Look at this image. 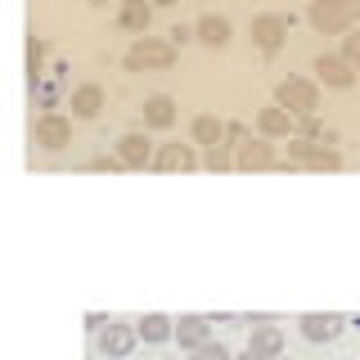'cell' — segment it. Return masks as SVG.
Here are the masks:
<instances>
[{"instance_id":"obj_1","label":"cell","mask_w":360,"mask_h":360,"mask_svg":"<svg viewBox=\"0 0 360 360\" xmlns=\"http://www.w3.org/2000/svg\"><path fill=\"white\" fill-rule=\"evenodd\" d=\"M127 72H162V68L176 63V41H162V37H140L127 50Z\"/></svg>"},{"instance_id":"obj_2","label":"cell","mask_w":360,"mask_h":360,"mask_svg":"<svg viewBox=\"0 0 360 360\" xmlns=\"http://www.w3.org/2000/svg\"><path fill=\"white\" fill-rule=\"evenodd\" d=\"M307 18H311V27L320 32V37H347V32L356 27L352 0H311Z\"/></svg>"},{"instance_id":"obj_3","label":"cell","mask_w":360,"mask_h":360,"mask_svg":"<svg viewBox=\"0 0 360 360\" xmlns=\"http://www.w3.org/2000/svg\"><path fill=\"white\" fill-rule=\"evenodd\" d=\"M284 162L307 167V172H342V153L324 149V144H315V140H302V135L288 140V158H284Z\"/></svg>"},{"instance_id":"obj_4","label":"cell","mask_w":360,"mask_h":360,"mask_svg":"<svg viewBox=\"0 0 360 360\" xmlns=\"http://www.w3.org/2000/svg\"><path fill=\"white\" fill-rule=\"evenodd\" d=\"M275 104L288 108L292 117H311V112L320 108V86L307 82V77H288V82L275 86Z\"/></svg>"},{"instance_id":"obj_5","label":"cell","mask_w":360,"mask_h":360,"mask_svg":"<svg viewBox=\"0 0 360 360\" xmlns=\"http://www.w3.org/2000/svg\"><path fill=\"white\" fill-rule=\"evenodd\" d=\"M32 144L37 149H50L59 153L72 144V117H63V112H41L37 122H32Z\"/></svg>"},{"instance_id":"obj_6","label":"cell","mask_w":360,"mask_h":360,"mask_svg":"<svg viewBox=\"0 0 360 360\" xmlns=\"http://www.w3.org/2000/svg\"><path fill=\"white\" fill-rule=\"evenodd\" d=\"M279 167V153H275V140L266 135H252L248 144L234 149V172H275Z\"/></svg>"},{"instance_id":"obj_7","label":"cell","mask_w":360,"mask_h":360,"mask_svg":"<svg viewBox=\"0 0 360 360\" xmlns=\"http://www.w3.org/2000/svg\"><path fill=\"white\" fill-rule=\"evenodd\" d=\"M95 347H99V352H104L108 360H127L135 347H140V329H135V324H117V320H108L104 329H99Z\"/></svg>"},{"instance_id":"obj_8","label":"cell","mask_w":360,"mask_h":360,"mask_svg":"<svg viewBox=\"0 0 360 360\" xmlns=\"http://www.w3.org/2000/svg\"><path fill=\"white\" fill-rule=\"evenodd\" d=\"M288 32H292V18L288 14H257L252 18V45L262 54H275L279 45L288 41Z\"/></svg>"},{"instance_id":"obj_9","label":"cell","mask_w":360,"mask_h":360,"mask_svg":"<svg viewBox=\"0 0 360 360\" xmlns=\"http://www.w3.org/2000/svg\"><path fill=\"white\" fill-rule=\"evenodd\" d=\"M297 329H302V338H307V342H333L338 333L347 329V320L338 311H307L297 320Z\"/></svg>"},{"instance_id":"obj_10","label":"cell","mask_w":360,"mask_h":360,"mask_svg":"<svg viewBox=\"0 0 360 360\" xmlns=\"http://www.w3.org/2000/svg\"><path fill=\"white\" fill-rule=\"evenodd\" d=\"M311 72L320 77L329 90H352V82H356V68L342 59V54H320V59L311 63Z\"/></svg>"},{"instance_id":"obj_11","label":"cell","mask_w":360,"mask_h":360,"mask_svg":"<svg viewBox=\"0 0 360 360\" xmlns=\"http://www.w3.org/2000/svg\"><path fill=\"white\" fill-rule=\"evenodd\" d=\"M153 140L149 135H140V131H127L117 140V158L127 162V172H144V167H153Z\"/></svg>"},{"instance_id":"obj_12","label":"cell","mask_w":360,"mask_h":360,"mask_svg":"<svg viewBox=\"0 0 360 360\" xmlns=\"http://www.w3.org/2000/svg\"><path fill=\"white\" fill-rule=\"evenodd\" d=\"M68 108H72V122H95L99 112H104V90H99L95 82L77 86L72 95H68Z\"/></svg>"},{"instance_id":"obj_13","label":"cell","mask_w":360,"mask_h":360,"mask_svg":"<svg viewBox=\"0 0 360 360\" xmlns=\"http://www.w3.org/2000/svg\"><path fill=\"white\" fill-rule=\"evenodd\" d=\"M257 131H262L266 140H292V131H297V117H292L288 108L270 104V108L257 112Z\"/></svg>"},{"instance_id":"obj_14","label":"cell","mask_w":360,"mask_h":360,"mask_svg":"<svg viewBox=\"0 0 360 360\" xmlns=\"http://www.w3.org/2000/svg\"><path fill=\"white\" fill-rule=\"evenodd\" d=\"M194 167H198V153L189 144H158L153 172H194Z\"/></svg>"},{"instance_id":"obj_15","label":"cell","mask_w":360,"mask_h":360,"mask_svg":"<svg viewBox=\"0 0 360 360\" xmlns=\"http://www.w3.org/2000/svg\"><path fill=\"white\" fill-rule=\"evenodd\" d=\"M176 342L185 347V352L212 342V315H180L176 320Z\"/></svg>"},{"instance_id":"obj_16","label":"cell","mask_w":360,"mask_h":360,"mask_svg":"<svg viewBox=\"0 0 360 360\" xmlns=\"http://www.w3.org/2000/svg\"><path fill=\"white\" fill-rule=\"evenodd\" d=\"M194 32H198V41L207 45V50H225V45L234 41L230 18H221V14H202V18L194 22Z\"/></svg>"},{"instance_id":"obj_17","label":"cell","mask_w":360,"mask_h":360,"mask_svg":"<svg viewBox=\"0 0 360 360\" xmlns=\"http://www.w3.org/2000/svg\"><path fill=\"white\" fill-rule=\"evenodd\" d=\"M149 22H153V5H149V0H122V9H117V27L122 32L144 37V32H149Z\"/></svg>"},{"instance_id":"obj_18","label":"cell","mask_w":360,"mask_h":360,"mask_svg":"<svg viewBox=\"0 0 360 360\" xmlns=\"http://www.w3.org/2000/svg\"><path fill=\"white\" fill-rule=\"evenodd\" d=\"M225 131H230V122H221L217 112H202V117H194V127H189L194 144H207V149H225Z\"/></svg>"},{"instance_id":"obj_19","label":"cell","mask_w":360,"mask_h":360,"mask_svg":"<svg viewBox=\"0 0 360 360\" xmlns=\"http://www.w3.org/2000/svg\"><path fill=\"white\" fill-rule=\"evenodd\" d=\"M248 352H257L262 360H279L284 356V333H279L275 324H257L252 338H248Z\"/></svg>"},{"instance_id":"obj_20","label":"cell","mask_w":360,"mask_h":360,"mask_svg":"<svg viewBox=\"0 0 360 360\" xmlns=\"http://www.w3.org/2000/svg\"><path fill=\"white\" fill-rule=\"evenodd\" d=\"M135 329H140V342L158 347V342H167V338H176V320L162 315V311H149L144 320H135Z\"/></svg>"},{"instance_id":"obj_21","label":"cell","mask_w":360,"mask_h":360,"mask_svg":"<svg viewBox=\"0 0 360 360\" xmlns=\"http://www.w3.org/2000/svg\"><path fill=\"white\" fill-rule=\"evenodd\" d=\"M144 127H158V131H167L176 122V99L172 95H149L144 99Z\"/></svg>"},{"instance_id":"obj_22","label":"cell","mask_w":360,"mask_h":360,"mask_svg":"<svg viewBox=\"0 0 360 360\" xmlns=\"http://www.w3.org/2000/svg\"><path fill=\"white\" fill-rule=\"evenodd\" d=\"M63 72H68V63H54L50 72H45L41 82L32 86V95H37L45 108H54V104H59V95H63Z\"/></svg>"},{"instance_id":"obj_23","label":"cell","mask_w":360,"mask_h":360,"mask_svg":"<svg viewBox=\"0 0 360 360\" xmlns=\"http://www.w3.org/2000/svg\"><path fill=\"white\" fill-rule=\"evenodd\" d=\"M45 54H50L45 37H27V86H37L45 77Z\"/></svg>"},{"instance_id":"obj_24","label":"cell","mask_w":360,"mask_h":360,"mask_svg":"<svg viewBox=\"0 0 360 360\" xmlns=\"http://www.w3.org/2000/svg\"><path fill=\"white\" fill-rule=\"evenodd\" d=\"M342 59H347V63H352L356 72H360V27H352V32L342 37Z\"/></svg>"},{"instance_id":"obj_25","label":"cell","mask_w":360,"mask_h":360,"mask_svg":"<svg viewBox=\"0 0 360 360\" xmlns=\"http://www.w3.org/2000/svg\"><path fill=\"white\" fill-rule=\"evenodd\" d=\"M202 167H207V172H234V158L225 153V149H207V158H202Z\"/></svg>"},{"instance_id":"obj_26","label":"cell","mask_w":360,"mask_h":360,"mask_svg":"<svg viewBox=\"0 0 360 360\" xmlns=\"http://www.w3.org/2000/svg\"><path fill=\"white\" fill-rule=\"evenodd\" d=\"M90 172H127V162H122L117 153H99V158H90Z\"/></svg>"},{"instance_id":"obj_27","label":"cell","mask_w":360,"mask_h":360,"mask_svg":"<svg viewBox=\"0 0 360 360\" xmlns=\"http://www.w3.org/2000/svg\"><path fill=\"white\" fill-rule=\"evenodd\" d=\"M189 360H230V352H225L221 342H202V347L189 352Z\"/></svg>"},{"instance_id":"obj_28","label":"cell","mask_w":360,"mask_h":360,"mask_svg":"<svg viewBox=\"0 0 360 360\" xmlns=\"http://www.w3.org/2000/svg\"><path fill=\"white\" fill-rule=\"evenodd\" d=\"M248 140H252V135H248L239 122H230V131H225V149H239V144H248Z\"/></svg>"},{"instance_id":"obj_29","label":"cell","mask_w":360,"mask_h":360,"mask_svg":"<svg viewBox=\"0 0 360 360\" xmlns=\"http://www.w3.org/2000/svg\"><path fill=\"white\" fill-rule=\"evenodd\" d=\"M172 41H176V45H185V41H198V32H194V27H185V22H176V27H172Z\"/></svg>"},{"instance_id":"obj_30","label":"cell","mask_w":360,"mask_h":360,"mask_svg":"<svg viewBox=\"0 0 360 360\" xmlns=\"http://www.w3.org/2000/svg\"><path fill=\"white\" fill-rule=\"evenodd\" d=\"M104 324H108V315H99V311H90V315H86V329H95V333H99Z\"/></svg>"},{"instance_id":"obj_31","label":"cell","mask_w":360,"mask_h":360,"mask_svg":"<svg viewBox=\"0 0 360 360\" xmlns=\"http://www.w3.org/2000/svg\"><path fill=\"white\" fill-rule=\"evenodd\" d=\"M239 360H262V356H257V352H243V356H239Z\"/></svg>"},{"instance_id":"obj_32","label":"cell","mask_w":360,"mask_h":360,"mask_svg":"<svg viewBox=\"0 0 360 360\" xmlns=\"http://www.w3.org/2000/svg\"><path fill=\"white\" fill-rule=\"evenodd\" d=\"M149 5H176V0H149Z\"/></svg>"},{"instance_id":"obj_33","label":"cell","mask_w":360,"mask_h":360,"mask_svg":"<svg viewBox=\"0 0 360 360\" xmlns=\"http://www.w3.org/2000/svg\"><path fill=\"white\" fill-rule=\"evenodd\" d=\"M352 9H356V18H360V0H352Z\"/></svg>"},{"instance_id":"obj_34","label":"cell","mask_w":360,"mask_h":360,"mask_svg":"<svg viewBox=\"0 0 360 360\" xmlns=\"http://www.w3.org/2000/svg\"><path fill=\"white\" fill-rule=\"evenodd\" d=\"M279 360H284V356H279Z\"/></svg>"}]
</instances>
